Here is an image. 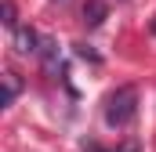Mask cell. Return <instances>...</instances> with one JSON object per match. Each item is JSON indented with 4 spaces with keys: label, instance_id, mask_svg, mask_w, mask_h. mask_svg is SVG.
<instances>
[{
    "label": "cell",
    "instance_id": "1",
    "mask_svg": "<svg viewBox=\"0 0 156 152\" xmlns=\"http://www.w3.org/2000/svg\"><path fill=\"white\" fill-rule=\"evenodd\" d=\"M138 112V91L134 87H120L105 98V123L109 127H127Z\"/></svg>",
    "mask_w": 156,
    "mask_h": 152
},
{
    "label": "cell",
    "instance_id": "6",
    "mask_svg": "<svg viewBox=\"0 0 156 152\" xmlns=\"http://www.w3.org/2000/svg\"><path fill=\"white\" fill-rule=\"evenodd\" d=\"M55 4H66V0H55Z\"/></svg>",
    "mask_w": 156,
    "mask_h": 152
},
{
    "label": "cell",
    "instance_id": "7",
    "mask_svg": "<svg viewBox=\"0 0 156 152\" xmlns=\"http://www.w3.org/2000/svg\"><path fill=\"white\" fill-rule=\"evenodd\" d=\"M153 33H156V22H153Z\"/></svg>",
    "mask_w": 156,
    "mask_h": 152
},
{
    "label": "cell",
    "instance_id": "5",
    "mask_svg": "<svg viewBox=\"0 0 156 152\" xmlns=\"http://www.w3.org/2000/svg\"><path fill=\"white\" fill-rule=\"evenodd\" d=\"M4 26L18 29V22H15V4H11V0H4Z\"/></svg>",
    "mask_w": 156,
    "mask_h": 152
},
{
    "label": "cell",
    "instance_id": "2",
    "mask_svg": "<svg viewBox=\"0 0 156 152\" xmlns=\"http://www.w3.org/2000/svg\"><path fill=\"white\" fill-rule=\"evenodd\" d=\"M37 43H40V36L29 26H18V29H15V51H18V54H40Z\"/></svg>",
    "mask_w": 156,
    "mask_h": 152
},
{
    "label": "cell",
    "instance_id": "4",
    "mask_svg": "<svg viewBox=\"0 0 156 152\" xmlns=\"http://www.w3.org/2000/svg\"><path fill=\"white\" fill-rule=\"evenodd\" d=\"M83 15H87V22H91V26H98V22H102V15H105V7H102V4H98V0H91V4H87V11H83Z\"/></svg>",
    "mask_w": 156,
    "mask_h": 152
},
{
    "label": "cell",
    "instance_id": "3",
    "mask_svg": "<svg viewBox=\"0 0 156 152\" xmlns=\"http://www.w3.org/2000/svg\"><path fill=\"white\" fill-rule=\"evenodd\" d=\"M15 94H18V76H15V73H4V98H0V105L7 109V105L15 102Z\"/></svg>",
    "mask_w": 156,
    "mask_h": 152
}]
</instances>
